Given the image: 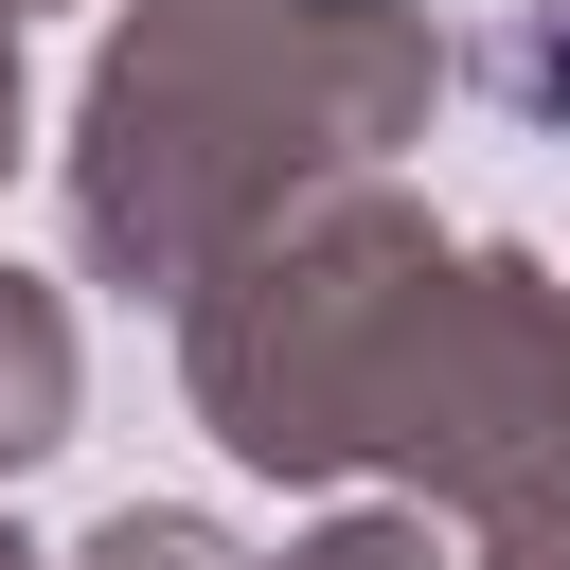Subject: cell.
Here are the masks:
<instances>
[{
  "instance_id": "obj_4",
  "label": "cell",
  "mask_w": 570,
  "mask_h": 570,
  "mask_svg": "<svg viewBox=\"0 0 570 570\" xmlns=\"http://www.w3.org/2000/svg\"><path fill=\"white\" fill-rule=\"evenodd\" d=\"M267 570H445V534H428V499H356V517H321V534H285Z\"/></svg>"
},
{
  "instance_id": "obj_7",
  "label": "cell",
  "mask_w": 570,
  "mask_h": 570,
  "mask_svg": "<svg viewBox=\"0 0 570 570\" xmlns=\"http://www.w3.org/2000/svg\"><path fill=\"white\" fill-rule=\"evenodd\" d=\"M0 160H18V18H0Z\"/></svg>"
},
{
  "instance_id": "obj_2",
  "label": "cell",
  "mask_w": 570,
  "mask_h": 570,
  "mask_svg": "<svg viewBox=\"0 0 570 570\" xmlns=\"http://www.w3.org/2000/svg\"><path fill=\"white\" fill-rule=\"evenodd\" d=\"M428 0H125L71 89V249L125 303H196L249 232L428 142Z\"/></svg>"
},
{
  "instance_id": "obj_8",
  "label": "cell",
  "mask_w": 570,
  "mask_h": 570,
  "mask_svg": "<svg viewBox=\"0 0 570 570\" xmlns=\"http://www.w3.org/2000/svg\"><path fill=\"white\" fill-rule=\"evenodd\" d=\"M0 570H53V552H18V534H0Z\"/></svg>"
},
{
  "instance_id": "obj_5",
  "label": "cell",
  "mask_w": 570,
  "mask_h": 570,
  "mask_svg": "<svg viewBox=\"0 0 570 570\" xmlns=\"http://www.w3.org/2000/svg\"><path fill=\"white\" fill-rule=\"evenodd\" d=\"M53 570H249V552H232L214 517H178V499H125V517H107L89 552H53Z\"/></svg>"
},
{
  "instance_id": "obj_3",
  "label": "cell",
  "mask_w": 570,
  "mask_h": 570,
  "mask_svg": "<svg viewBox=\"0 0 570 570\" xmlns=\"http://www.w3.org/2000/svg\"><path fill=\"white\" fill-rule=\"evenodd\" d=\"M71 392H89V356H71V303H53L36 267H0V481L71 445Z\"/></svg>"
},
{
  "instance_id": "obj_10",
  "label": "cell",
  "mask_w": 570,
  "mask_h": 570,
  "mask_svg": "<svg viewBox=\"0 0 570 570\" xmlns=\"http://www.w3.org/2000/svg\"><path fill=\"white\" fill-rule=\"evenodd\" d=\"M249 570H267V552H249Z\"/></svg>"
},
{
  "instance_id": "obj_6",
  "label": "cell",
  "mask_w": 570,
  "mask_h": 570,
  "mask_svg": "<svg viewBox=\"0 0 570 570\" xmlns=\"http://www.w3.org/2000/svg\"><path fill=\"white\" fill-rule=\"evenodd\" d=\"M481 570H570V481L517 499V517H481Z\"/></svg>"
},
{
  "instance_id": "obj_1",
  "label": "cell",
  "mask_w": 570,
  "mask_h": 570,
  "mask_svg": "<svg viewBox=\"0 0 570 570\" xmlns=\"http://www.w3.org/2000/svg\"><path fill=\"white\" fill-rule=\"evenodd\" d=\"M178 392L267 481H392L481 534L570 481V285L410 178H338L178 303Z\"/></svg>"
},
{
  "instance_id": "obj_9",
  "label": "cell",
  "mask_w": 570,
  "mask_h": 570,
  "mask_svg": "<svg viewBox=\"0 0 570 570\" xmlns=\"http://www.w3.org/2000/svg\"><path fill=\"white\" fill-rule=\"evenodd\" d=\"M0 18H36V0H0Z\"/></svg>"
}]
</instances>
